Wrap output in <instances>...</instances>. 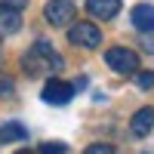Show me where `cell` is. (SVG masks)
I'll return each instance as SVG.
<instances>
[{
	"instance_id": "cell-5",
	"label": "cell",
	"mask_w": 154,
	"mask_h": 154,
	"mask_svg": "<svg viewBox=\"0 0 154 154\" xmlns=\"http://www.w3.org/2000/svg\"><path fill=\"white\" fill-rule=\"evenodd\" d=\"M71 96H74V86L65 80H49L43 86V102H49V105H68Z\"/></svg>"
},
{
	"instance_id": "cell-9",
	"label": "cell",
	"mask_w": 154,
	"mask_h": 154,
	"mask_svg": "<svg viewBox=\"0 0 154 154\" xmlns=\"http://www.w3.org/2000/svg\"><path fill=\"white\" fill-rule=\"evenodd\" d=\"M22 28V19H19V9H9V6H0V34H16Z\"/></svg>"
},
{
	"instance_id": "cell-17",
	"label": "cell",
	"mask_w": 154,
	"mask_h": 154,
	"mask_svg": "<svg viewBox=\"0 0 154 154\" xmlns=\"http://www.w3.org/2000/svg\"><path fill=\"white\" fill-rule=\"evenodd\" d=\"M16 154H31V151H16Z\"/></svg>"
},
{
	"instance_id": "cell-1",
	"label": "cell",
	"mask_w": 154,
	"mask_h": 154,
	"mask_svg": "<svg viewBox=\"0 0 154 154\" xmlns=\"http://www.w3.org/2000/svg\"><path fill=\"white\" fill-rule=\"evenodd\" d=\"M59 68H62V56L49 46V40H37L31 46V53L25 56V71L28 74H43V71H59Z\"/></svg>"
},
{
	"instance_id": "cell-7",
	"label": "cell",
	"mask_w": 154,
	"mask_h": 154,
	"mask_svg": "<svg viewBox=\"0 0 154 154\" xmlns=\"http://www.w3.org/2000/svg\"><path fill=\"white\" fill-rule=\"evenodd\" d=\"M86 12L93 19H114L120 12V0H86Z\"/></svg>"
},
{
	"instance_id": "cell-6",
	"label": "cell",
	"mask_w": 154,
	"mask_h": 154,
	"mask_svg": "<svg viewBox=\"0 0 154 154\" xmlns=\"http://www.w3.org/2000/svg\"><path fill=\"white\" fill-rule=\"evenodd\" d=\"M151 126H154V108H139L130 120V130H133L136 139H145L151 133Z\"/></svg>"
},
{
	"instance_id": "cell-2",
	"label": "cell",
	"mask_w": 154,
	"mask_h": 154,
	"mask_svg": "<svg viewBox=\"0 0 154 154\" xmlns=\"http://www.w3.org/2000/svg\"><path fill=\"white\" fill-rule=\"evenodd\" d=\"M105 65L111 71H117V74H133L139 68V56L133 53V49H123V46H114L105 53Z\"/></svg>"
},
{
	"instance_id": "cell-11",
	"label": "cell",
	"mask_w": 154,
	"mask_h": 154,
	"mask_svg": "<svg viewBox=\"0 0 154 154\" xmlns=\"http://www.w3.org/2000/svg\"><path fill=\"white\" fill-rule=\"evenodd\" d=\"M40 154H68V148L59 142H46V145H40Z\"/></svg>"
},
{
	"instance_id": "cell-13",
	"label": "cell",
	"mask_w": 154,
	"mask_h": 154,
	"mask_svg": "<svg viewBox=\"0 0 154 154\" xmlns=\"http://www.w3.org/2000/svg\"><path fill=\"white\" fill-rule=\"evenodd\" d=\"M136 83L142 86V89H148V86H154V74H139V77H136Z\"/></svg>"
},
{
	"instance_id": "cell-16",
	"label": "cell",
	"mask_w": 154,
	"mask_h": 154,
	"mask_svg": "<svg viewBox=\"0 0 154 154\" xmlns=\"http://www.w3.org/2000/svg\"><path fill=\"white\" fill-rule=\"evenodd\" d=\"M145 49H148V53H154V37H145Z\"/></svg>"
},
{
	"instance_id": "cell-8",
	"label": "cell",
	"mask_w": 154,
	"mask_h": 154,
	"mask_svg": "<svg viewBox=\"0 0 154 154\" xmlns=\"http://www.w3.org/2000/svg\"><path fill=\"white\" fill-rule=\"evenodd\" d=\"M130 19H133V25H136L139 31H154V6H151V3H139V6H133Z\"/></svg>"
},
{
	"instance_id": "cell-12",
	"label": "cell",
	"mask_w": 154,
	"mask_h": 154,
	"mask_svg": "<svg viewBox=\"0 0 154 154\" xmlns=\"http://www.w3.org/2000/svg\"><path fill=\"white\" fill-rule=\"evenodd\" d=\"M83 154H114V148L111 145H89Z\"/></svg>"
},
{
	"instance_id": "cell-14",
	"label": "cell",
	"mask_w": 154,
	"mask_h": 154,
	"mask_svg": "<svg viewBox=\"0 0 154 154\" xmlns=\"http://www.w3.org/2000/svg\"><path fill=\"white\" fill-rule=\"evenodd\" d=\"M25 3H28V0H3L0 6H9V9H25Z\"/></svg>"
},
{
	"instance_id": "cell-3",
	"label": "cell",
	"mask_w": 154,
	"mask_h": 154,
	"mask_svg": "<svg viewBox=\"0 0 154 154\" xmlns=\"http://www.w3.org/2000/svg\"><path fill=\"white\" fill-rule=\"evenodd\" d=\"M68 40L77 43V46H86V49H96L102 43V31L96 28L93 22H77L71 25V31H68Z\"/></svg>"
},
{
	"instance_id": "cell-4",
	"label": "cell",
	"mask_w": 154,
	"mask_h": 154,
	"mask_svg": "<svg viewBox=\"0 0 154 154\" xmlns=\"http://www.w3.org/2000/svg\"><path fill=\"white\" fill-rule=\"evenodd\" d=\"M43 16L49 25H56V28H65V25L74 19V3L71 0H49L46 9H43Z\"/></svg>"
},
{
	"instance_id": "cell-15",
	"label": "cell",
	"mask_w": 154,
	"mask_h": 154,
	"mask_svg": "<svg viewBox=\"0 0 154 154\" xmlns=\"http://www.w3.org/2000/svg\"><path fill=\"white\" fill-rule=\"evenodd\" d=\"M0 89H3V93H9V89H12V80H6V77H0Z\"/></svg>"
},
{
	"instance_id": "cell-10",
	"label": "cell",
	"mask_w": 154,
	"mask_h": 154,
	"mask_svg": "<svg viewBox=\"0 0 154 154\" xmlns=\"http://www.w3.org/2000/svg\"><path fill=\"white\" fill-rule=\"evenodd\" d=\"M12 139H25V126H19V123L0 126V145H3V142H12Z\"/></svg>"
}]
</instances>
